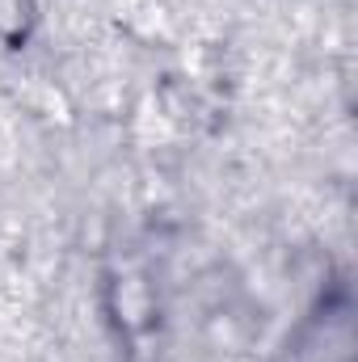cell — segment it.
<instances>
[{
    "instance_id": "6da1fadb",
    "label": "cell",
    "mask_w": 358,
    "mask_h": 362,
    "mask_svg": "<svg viewBox=\"0 0 358 362\" xmlns=\"http://www.w3.org/2000/svg\"><path fill=\"white\" fill-rule=\"evenodd\" d=\"M30 0H0V34H17L30 25Z\"/></svg>"
}]
</instances>
